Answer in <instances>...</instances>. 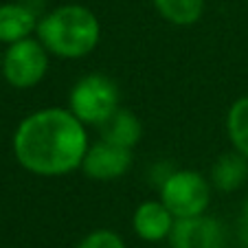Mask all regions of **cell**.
Listing matches in <instances>:
<instances>
[{"label": "cell", "instance_id": "16", "mask_svg": "<svg viewBox=\"0 0 248 248\" xmlns=\"http://www.w3.org/2000/svg\"><path fill=\"white\" fill-rule=\"evenodd\" d=\"M239 239L244 246H248V198L242 204V216H239Z\"/></svg>", "mask_w": 248, "mask_h": 248}, {"label": "cell", "instance_id": "11", "mask_svg": "<svg viewBox=\"0 0 248 248\" xmlns=\"http://www.w3.org/2000/svg\"><path fill=\"white\" fill-rule=\"evenodd\" d=\"M99 132H101L103 140L127 147V150H134L140 143V139H143V123L132 110L121 106L103 125H99Z\"/></svg>", "mask_w": 248, "mask_h": 248}, {"label": "cell", "instance_id": "15", "mask_svg": "<svg viewBox=\"0 0 248 248\" xmlns=\"http://www.w3.org/2000/svg\"><path fill=\"white\" fill-rule=\"evenodd\" d=\"M171 171H173V167H171V163H167V160H163V163H154L152 169H150V183L154 185L156 189H160V185L171 176Z\"/></svg>", "mask_w": 248, "mask_h": 248}, {"label": "cell", "instance_id": "6", "mask_svg": "<svg viewBox=\"0 0 248 248\" xmlns=\"http://www.w3.org/2000/svg\"><path fill=\"white\" fill-rule=\"evenodd\" d=\"M132 152L134 150H127V147L99 139L90 143L88 152L84 156V163H81V171L94 183H114L132 169V163H134Z\"/></svg>", "mask_w": 248, "mask_h": 248}, {"label": "cell", "instance_id": "9", "mask_svg": "<svg viewBox=\"0 0 248 248\" xmlns=\"http://www.w3.org/2000/svg\"><path fill=\"white\" fill-rule=\"evenodd\" d=\"M173 224H176V217L165 206V202L160 198L158 200L140 202L134 209V213H132V231H134V235L150 244L169 239Z\"/></svg>", "mask_w": 248, "mask_h": 248}, {"label": "cell", "instance_id": "1", "mask_svg": "<svg viewBox=\"0 0 248 248\" xmlns=\"http://www.w3.org/2000/svg\"><path fill=\"white\" fill-rule=\"evenodd\" d=\"M22 169L42 178H60L81 169L90 147L88 127L68 108H42L27 114L11 139Z\"/></svg>", "mask_w": 248, "mask_h": 248}, {"label": "cell", "instance_id": "2", "mask_svg": "<svg viewBox=\"0 0 248 248\" xmlns=\"http://www.w3.org/2000/svg\"><path fill=\"white\" fill-rule=\"evenodd\" d=\"M35 38L60 60H84L101 40V22L88 7L68 2L40 18Z\"/></svg>", "mask_w": 248, "mask_h": 248}, {"label": "cell", "instance_id": "4", "mask_svg": "<svg viewBox=\"0 0 248 248\" xmlns=\"http://www.w3.org/2000/svg\"><path fill=\"white\" fill-rule=\"evenodd\" d=\"M211 180L193 169H173L171 176L160 185L158 193L176 220L196 217L211 206Z\"/></svg>", "mask_w": 248, "mask_h": 248}, {"label": "cell", "instance_id": "14", "mask_svg": "<svg viewBox=\"0 0 248 248\" xmlns=\"http://www.w3.org/2000/svg\"><path fill=\"white\" fill-rule=\"evenodd\" d=\"M75 248H127L123 237L112 229H97L81 237Z\"/></svg>", "mask_w": 248, "mask_h": 248}, {"label": "cell", "instance_id": "12", "mask_svg": "<svg viewBox=\"0 0 248 248\" xmlns=\"http://www.w3.org/2000/svg\"><path fill=\"white\" fill-rule=\"evenodd\" d=\"M163 20L173 27H193L204 14V0H152Z\"/></svg>", "mask_w": 248, "mask_h": 248}, {"label": "cell", "instance_id": "7", "mask_svg": "<svg viewBox=\"0 0 248 248\" xmlns=\"http://www.w3.org/2000/svg\"><path fill=\"white\" fill-rule=\"evenodd\" d=\"M46 0H16L0 5V44H14L35 35Z\"/></svg>", "mask_w": 248, "mask_h": 248}, {"label": "cell", "instance_id": "3", "mask_svg": "<svg viewBox=\"0 0 248 248\" xmlns=\"http://www.w3.org/2000/svg\"><path fill=\"white\" fill-rule=\"evenodd\" d=\"M121 108V93L114 79L103 73H88L73 84L68 93V110L88 125H103Z\"/></svg>", "mask_w": 248, "mask_h": 248}, {"label": "cell", "instance_id": "8", "mask_svg": "<svg viewBox=\"0 0 248 248\" xmlns=\"http://www.w3.org/2000/svg\"><path fill=\"white\" fill-rule=\"evenodd\" d=\"M171 248H224L226 246V229L217 217L206 213L196 217L176 220L173 231L169 235Z\"/></svg>", "mask_w": 248, "mask_h": 248}, {"label": "cell", "instance_id": "13", "mask_svg": "<svg viewBox=\"0 0 248 248\" xmlns=\"http://www.w3.org/2000/svg\"><path fill=\"white\" fill-rule=\"evenodd\" d=\"M226 134L233 143V150L248 158V94L233 101L226 112Z\"/></svg>", "mask_w": 248, "mask_h": 248}, {"label": "cell", "instance_id": "17", "mask_svg": "<svg viewBox=\"0 0 248 248\" xmlns=\"http://www.w3.org/2000/svg\"><path fill=\"white\" fill-rule=\"evenodd\" d=\"M0 64H2V53H0Z\"/></svg>", "mask_w": 248, "mask_h": 248}, {"label": "cell", "instance_id": "10", "mask_svg": "<svg viewBox=\"0 0 248 248\" xmlns=\"http://www.w3.org/2000/svg\"><path fill=\"white\" fill-rule=\"evenodd\" d=\"M213 189L222 193H233L242 189L248 180V158L237 150L226 152L213 163L209 176Z\"/></svg>", "mask_w": 248, "mask_h": 248}, {"label": "cell", "instance_id": "5", "mask_svg": "<svg viewBox=\"0 0 248 248\" xmlns=\"http://www.w3.org/2000/svg\"><path fill=\"white\" fill-rule=\"evenodd\" d=\"M48 64H51V53L38 38L31 35L7 46V51L2 53L0 73L11 88L29 90L35 88L46 77Z\"/></svg>", "mask_w": 248, "mask_h": 248}]
</instances>
